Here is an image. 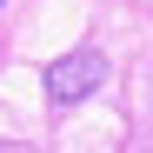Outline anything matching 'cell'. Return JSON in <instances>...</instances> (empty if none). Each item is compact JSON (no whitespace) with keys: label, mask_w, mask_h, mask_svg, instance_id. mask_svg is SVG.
I'll use <instances>...</instances> for the list:
<instances>
[{"label":"cell","mask_w":153,"mask_h":153,"mask_svg":"<svg viewBox=\"0 0 153 153\" xmlns=\"http://www.w3.org/2000/svg\"><path fill=\"white\" fill-rule=\"evenodd\" d=\"M100 80H107V53L100 47H80V53H67L47 67V100L53 107H73V100H87Z\"/></svg>","instance_id":"cell-1"},{"label":"cell","mask_w":153,"mask_h":153,"mask_svg":"<svg viewBox=\"0 0 153 153\" xmlns=\"http://www.w3.org/2000/svg\"><path fill=\"white\" fill-rule=\"evenodd\" d=\"M0 7H7V0H0Z\"/></svg>","instance_id":"cell-2"}]
</instances>
